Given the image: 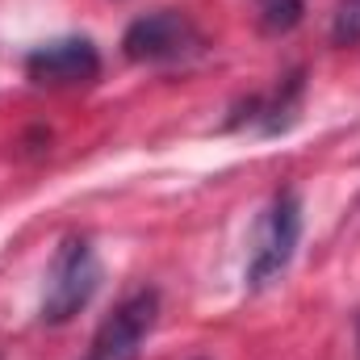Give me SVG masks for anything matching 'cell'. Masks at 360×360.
<instances>
[{"mask_svg":"<svg viewBox=\"0 0 360 360\" xmlns=\"http://www.w3.org/2000/svg\"><path fill=\"white\" fill-rule=\"evenodd\" d=\"M101 289V260L89 235H68L46 269V289H42V323L63 327L72 323Z\"/></svg>","mask_w":360,"mask_h":360,"instance_id":"obj_1","label":"cell"},{"mask_svg":"<svg viewBox=\"0 0 360 360\" xmlns=\"http://www.w3.org/2000/svg\"><path fill=\"white\" fill-rule=\"evenodd\" d=\"M205 51V34L197 30V21L180 8H155L143 13L126 25L122 34V55L130 63L143 68H172V63H188Z\"/></svg>","mask_w":360,"mask_h":360,"instance_id":"obj_2","label":"cell"},{"mask_svg":"<svg viewBox=\"0 0 360 360\" xmlns=\"http://www.w3.org/2000/svg\"><path fill=\"white\" fill-rule=\"evenodd\" d=\"M302 243V197L293 188L272 193L264 205L256 235H252V252H248V289H269L281 272L289 269L293 252Z\"/></svg>","mask_w":360,"mask_h":360,"instance_id":"obj_3","label":"cell"},{"mask_svg":"<svg viewBox=\"0 0 360 360\" xmlns=\"http://www.w3.org/2000/svg\"><path fill=\"white\" fill-rule=\"evenodd\" d=\"M155 323H160V289L139 285V289L126 293V297L113 306V314L96 327L84 360H139L147 335L155 331Z\"/></svg>","mask_w":360,"mask_h":360,"instance_id":"obj_4","label":"cell"},{"mask_svg":"<svg viewBox=\"0 0 360 360\" xmlns=\"http://www.w3.org/2000/svg\"><path fill=\"white\" fill-rule=\"evenodd\" d=\"M101 76V51L92 38H55L25 55V80L38 89H76Z\"/></svg>","mask_w":360,"mask_h":360,"instance_id":"obj_5","label":"cell"},{"mask_svg":"<svg viewBox=\"0 0 360 360\" xmlns=\"http://www.w3.org/2000/svg\"><path fill=\"white\" fill-rule=\"evenodd\" d=\"M302 92H306V76L302 72H289L285 80H276L269 92L260 96H248L235 113H231V130H256V134H285L293 122H297V109H302Z\"/></svg>","mask_w":360,"mask_h":360,"instance_id":"obj_6","label":"cell"},{"mask_svg":"<svg viewBox=\"0 0 360 360\" xmlns=\"http://www.w3.org/2000/svg\"><path fill=\"white\" fill-rule=\"evenodd\" d=\"M256 13H260V25L269 34H289L302 21L306 0H256Z\"/></svg>","mask_w":360,"mask_h":360,"instance_id":"obj_7","label":"cell"},{"mask_svg":"<svg viewBox=\"0 0 360 360\" xmlns=\"http://www.w3.org/2000/svg\"><path fill=\"white\" fill-rule=\"evenodd\" d=\"M331 42H335V46H352V42H360V0H340V4H335Z\"/></svg>","mask_w":360,"mask_h":360,"instance_id":"obj_8","label":"cell"},{"mask_svg":"<svg viewBox=\"0 0 360 360\" xmlns=\"http://www.w3.org/2000/svg\"><path fill=\"white\" fill-rule=\"evenodd\" d=\"M356 348H360V323H356Z\"/></svg>","mask_w":360,"mask_h":360,"instance_id":"obj_9","label":"cell"}]
</instances>
